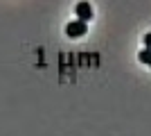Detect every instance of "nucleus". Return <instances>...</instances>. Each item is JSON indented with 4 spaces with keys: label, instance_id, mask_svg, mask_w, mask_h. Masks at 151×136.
I'll return each instance as SVG.
<instances>
[{
    "label": "nucleus",
    "instance_id": "obj_1",
    "mask_svg": "<svg viewBox=\"0 0 151 136\" xmlns=\"http://www.w3.org/2000/svg\"><path fill=\"white\" fill-rule=\"evenodd\" d=\"M86 32H88V23H83V20H79V18L65 25V34H68L70 39H79V36H83Z\"/></svg>",
    "mask_w": 151,
    "mask_h": 136
},
{
    "label": "nucleus",
    "instance_id": "obj_2",
    "mask_svg": "<svg viewBox=\"0 0 151 136\" xmlns=\"http://www.w3.org/2000/svg\"><path fill=\"white\" fill-rule=\"evenodd\" d=\"M75 14H77V18L83 20V23H88V20H93V7H90V2H86V0H81V2H77L75 7Z\"/></svg>",
    "mask_w": 151,
    "mask_h": 136
},
{
    "label": "nucleus",
    "instance_id": "obj_3",
    "mask_svg": "<svg viewBox=\"0 0 151 136\" xmlns=\"http://www.w3.org/2000/svg\"><path fill=\"white\" fill-rule=\"evenodd\" d=\"M138 59L142 61V64H149V61H151V50H149V48H147V50H140L138 52Z\"/></svg>",
    "mask_w": 151,
    "mask_h": 136
},
{
    "label": "nucleus",
    "instance_id": "obj_4",
    "mask_svg": "<svg viewBox=\"0 0 151 136\" xmlns=\"http://www.w3.org/2000/svg\"><path fill=\"white\" fill-rule=\"evenodd\" d=\"M145 45L151 50V32H149V34H145Z\"/></svg>",
    "mask_w": 151,
    "mask_h": 136
},
{
    "label": "nucleus",
    "instance_id": "obj_5",
    "mask_svg": "<svg viewBox=\"0 0 151 136\" xmlns=\"http://www.w3.org/2000/svg\"><path fill=\"white\" fill-rule=\"evenodd\" d=\"M149 66H151V61H149Z\"/></svg>",
    "mask_w": 151,
    "mask_h": 136
}]
</instances>
